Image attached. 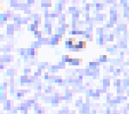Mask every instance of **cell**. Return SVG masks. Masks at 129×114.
I'll list each match as a JSON object with an SVG mask.
<instances>
[{
  "instance_id": "6da1fadb",
  "label": "cell",
  "mask_w": 129,
  "mask_h": 114,
  "mask_svg": "<svg viewBox=\"0 0 129 114\" xmlns=\"http://www.w3.org/2000/svg\"><path fill=\"white\" fill-rule=\"evenodd\" d=\"M67 43V48H75L76 47V39L75 38H70Z\"/></svg>"
}]
</instances>
